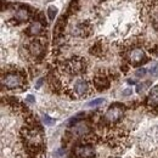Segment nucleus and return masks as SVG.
I'll return each mask as SVG.
<instances>
[{"label":"nucleus","instance_id":"1","mask_svg":"<svg viewBox=\"0 0 158 158\" xmlns=\"http://www.w3.org/2000/svg\"><path fill=\"white\" fill-rule=\"evenodd\" d=\"M88 64L86 61L80 56H73L66 60L61 64V69L68 76H80L86 72Z\"/></svg>","mask_w":158,"mask_h":158},{"label":"nucleus","instance_id":"2","mask_svg":"<svg viewBox=\"0 0 158 158\" xmlns=\"http://www.w3.org/2000/svg\"><path fill=\"white\" fill-rule=\"evenodd\" d=\"M24 81H26V76L22 71L21 72H16V71L10 72L6 76H2V78H1L2 86L6 89H10V90L21 88L24 84Z\"/></svg>","mask_w":158,"mask_h":158},{"label":"nucleus","instance_id":"3","mask_svg":"<svg viewBox=\"0 0 158 158\" xmlns=\"http://www.w3.org/2000/svg\"><path fill=\"white\" fill-rule=\"evenodd\" d=\"M124 110L125 107L120 103H113L105 113L102 122L105 124H116L118 123L120 118L123 117V113H124Z\"/></svg>","mask_w":158,"mask_h":158},{"label":"nucleus","instance_id":"4","mask_svg":"<svg viewBox=\"0 0 158 158\" xmlns=\"http://www.w3.org/2000/svg\"><path fill=\"white\" fill-rule=\"evenodd\" d=\"M112 78H118V74H113L112 72L110 73H103V72H98L94 77V86L98 91H103L110 88Z\"/></svg>","mask_w":158,"mask_h":158},{"label":"nucleus","instance_id":"5","mask_svg":"<svg viewBox=\"0 0 158 158\" xmlns=\"http://www.w3.org/2000/svg\"><path fill=\"white\" fill-rule=\"evenodd\" d=\"M73 156L76 158H95L96 152L91 142L83 141V143L76 145V147L73 148Z\"/></svg>","mask_w":158,"mask_h":158},{"label":"nucleus","instance_id":"6","mask_svg":"<svg viewBox=\"0 0 158 158\" xmlns=\"http://www.w3.org/2000/svg\"><path fill=\"white\" fill-rule=\"evenodd\" d=\"M125 60L129 62L130 66L136 67V66H140V64L145 63L148 59L146 57L143 50L140 49L139 46H136V48L130 49L128 52H125Z\"/></svg>","mask_w":158,"mask_h":158},{"label":"nucleus","instance_id":"7","mask_svg":"<svg viewBox=\"0 0 158 158\" xmlns=\"http://www.w3.org/2000/svg\"><path fill=\"white\" fill-rule=\"evenodd\" d=\"M91 94V86L90 83L85 79H78L73 88H72V95L73 98H86Z\"/></svg>","mask_w":158,"mask_h":158},{"label":"nucleus","instance_id":"8","mask_svg":"<svg viewBox=\"0 0 158 158\" xmlns=\"http://www.w3.org/2000/svg\"><path fill=\"white\" fill-rule=\"evenodd\" d=\"M28 52L37 61H40L45 55V45L43 44V41L40 39L32 40L28 44Z\"/></svg>","mask_w":158,"mask_h":158},{"label":"nucleus","instance_id":"9","mask_svg":"<svg viewBox=\"0 0 158 158\" xmlns=\"http://www.w3.org/2000/svg\"><path fill=\"white\" fill-rule=\"evenodd\" d=\"M72 34L81 38H89L93 34V26L89 22H80L72 29Z\"/></svg>","mask_w":158,"mask_h":158},{"label":"nucleus","instance_id":"10","mask_svg":"<svg viewBox=\"0 0 158 158\" xmlns=\"http://www.w3.org/2000/svg\"><path fill=\"white\" fill-rule=\"evenodd\" d=\"M31 16H32V9L29 6L21 5L20 9L15 14V21L17 23H22V22H26V21L29 20Z\"/></svg>","mask_w":158,"mask_h":158},{"label":"nucleus","instance_id":"11","mask_svg":"<svg viewBox=\"0 0 158 158\" xmlns=\"http://www.w3.org/2000/svg\"><path fill=\"white\" fill-rule=\"evenodd\" d=\"M90 125L88 124V123H85V122H78V123H76L74 125H73V128H72V134H74V135H77V136H86L88 134H90Z\"/></svg>","mask_w":158,"mask_h":158},{"label":"nucleus","instance_id":"12","mask_svg":"<svg viewBox=\"0 0 158 158\" xmlns=\"http://www.w3.org/2000/svg\"><path fill=\"white\" fill-rule=\"evenodd\" d=\"M43 23L39 22V21H34V22H32L29 26H28V28H27V31H26V33H27V35H29V37H37V35H39L40 33L43 32Z\"/></svg>","mask_w":158,"mask_h":158},{"label":"nucleus","instance_id":"13","mask_svg":"<svg viewBox=\"0 0 158 158\" xmlns=\"http://www.w3.org/2000/svg\"><path fill=\"white\" fill-rule=\"evenodd\" d=\"M89 52L95 56V57H102L105 55V46H103V43L101 41H96L93 44V46L89 49Z\"/></svg>","mask_w":158,"mask_h":158},{"label":"nucleus","instance_id":"14","mask_svg":"<svg viewBox=\"0 0 158 158\" xmlns=\"http://www.w3.org/2000/svg\"><path fill=\"white\" fill-rule=\"evenodd\" d=\"M146 105L150 106L151 108L158 106V85L155 86V88L150 91V95H148V98L146 100Z\"/></svg>","mask_w":158,"mask_h":158},{"label":"nucleus","instance_id":"15","mask_svg":"<svg viewBox=\"0 0 158 158\" xmlns=\"http://www.w3.org/2000/svg\"><path fill=\"white\" fill-rule=\"evenodd\" d=\"M78 9H79L78 0H73V1L69 4L68 9H67V15H72V14L77 12V11H78Z\"/></svg>","mask_w":158,"mask_h":158},{"label":"nucleus","instance_id":"16","mask_svg":"<svg viewBox=\"0 0 158 158\" xmlns=\"http://www.w3.org/2000/svg\"><path fill=\"white\" fill-rule=\"evenodd\" d=\"M57 7L56 6H54V5H51V6H49L48 7V16H49V19L50 20H55V17H56V15H57Z\"/></svg>","mask_w":158,"mask_h":158},{"label":"nucleus","instance_id":"17","mask_svg":"<svg viewBox=\"0 0 158 158\" xmlns=\"http://www.w3.org/2000/svg\"><path fill=\"white\" fill-rule=\"evenodd\" d=\"M103 102H105V100L103 99H95L94 101H90V102L88 103V106H89V107H96V106L102 105Z\"/></svg>","mask_w":158,"mask_h":158},{"label":"nucleus","instance_id":"18","mask_svg":"<svg viewBox=\"0 0 158 158\" xmlns=\"http://www.w3.org/2000/svg\"><path fill=\"white\" fill-rule=\"evenodd\" d=\"M43 122H44L46 125H54V124H55V119L50 118L48 114H44V116H43Z\"/></svg>","mask_w":158,"mask_h":158},{"label":"nucleus","instance_id":"19","mask_svg":"<svg viewBox=\"0 0 158 158\" xmlns=\"http://www.w3.org/2000/svg\"><path fill=\"white\" fill-rule=\"evenodd\" d=\"M148 85H150V81H146V83H141V84H139L138 86H136V91H138V93L143 91Z\"/></svg>","mask_w":158,"mask_h":158},{"label":"nucleus","instance_id":"20","mask_svg":"<svg viewBox=\"0 0 158 158\" xmlns=\"http://www.w3.org/2000/svg\"><path fill=\"white\" fill-rule=\"evenodd\" d=\"M35 21H39V22H41L44 26H46V20H45V16L43 15V12H39V14L37 15V19H35Z\"/></svg>","mask_w":158,"mask_h":158},{"label":"nucleus","instance_id":"21","mask_svg":"<svg viewBox=\"0 0 158 158\" xmlns=\"http://www.w3.org/2000/svg\"><path fill=\"white\" fill-rule=\"evenodd\" d=\"M146 72H147V69L146 68H140L136 71V73H135V76L139 77V78H141V77H143L145 74H146Z\"/></svg>","mask_w":158,"mask_h":158},{"label":"nucleus","instance_id":"22","mask_svg":"<svg viewBox=\"0 0 158 158\" xmlns=\"http://www.w3.org/2000/svg\"><path fill=\"white\" fill-rule=\"evenodd\" d=\"M129 66H130L129 63H123V64H122V67H120L122 72H123V73H127V72L129 71Z\"/></svg>","mask_w":158,"mask_h":158},{"label":"nucleus","instance_id":"23","mask_svg":"<svg viewBox=\"0 0 158 158\" xmlns=\"http://www.w3.org/2000/svg\"><path fill=\"white\" fill-rule=\"evenodd\" d=\"M150 72H151V74H156V73H157L158 72V63H156L153 67H151Z\"/></svg>","mask_w":158,"mask_h":158},{"label":"nucleus","instance_id":"24","mask_svg":"<svg viewBox=\"0 0 158 158\" xmlns=\"http://www.w3.org/2000/svg\"><path fill=\"white\" fill-rule=\"evenodd\" d=\"M26 101H27V102H29V103H33V102L35 101V99H34V96H33V95H28V96H27V99H26Z\"/></svg>","mask_w":158,"mask_h":158},{"label":"nucleus","instance_id":"25","mask_svg":"<svg viewBox=\"0 0 158 158\" xmlns=\"http://www.w3.org/2000/svg\"><path fill=\"white\" fill-rule=\"evenodd\" d=\"M131 93H133V91H131L130 89H127V90H124V91H123V95H124V96H128V95H130Z\"/></svg>","mask_w":158,"mask_h":158},{"label":"nucleus","instance_id":"26","mask_svg":"<svg viewBox=\"0 0 158 158\" xmlns=\"http://www.w3.org/2000/svg\"><path fill=\"white\" fill-rule=\"evenodd\" d=\"M41 83H43V79H40L39 81H38V85H37V88H39L40 85H41Z\"/></svg>","mask_w":158,"mask_h":158},{"label":"nucleus","instance_id":"27","mask_svg":"<svg viewBox=\"0 0 158 158\" xmlns=\"http://www.w3.org/2000/svg\"><path fill=\"white\" fill-rule=\"evenodd\" d=\"M111 158H119V157H111Z\"/></svg>","mask_w":158,"mask_h":158}]
</instances>
